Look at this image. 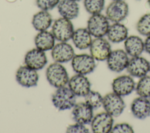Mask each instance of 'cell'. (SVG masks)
Listing matches in <instances>:
<instances>
[{
	"instance_id": "cell-18",
	"label": "cell",
	"mask_w": 150,
	"mask_h": 133,
	"mask_svg": "<svg viewBox=\"0 0 150 133\" xmlns=\"http://www.w3.org/2000/svg\"><path fill=\"white\" fill-rule=\"evenodd\" d=\"M131 110L133 115L139 120H144L150 116V101L146 98L139 97L132 102Z\"/></svg>"
},
{
	"instance_id": "cell-37",
	"label": "cell",
	"mask_w": 150,
	"mask_h": 133,
	"mask_svg": "<svg viewBox=\"0 0 150 133\" xmlns=\"http://www.w3.org/2000/svg\"><path fill=\"white\" fill-rule=\"evenodd\" d=\"M149 73H150V66H149Z\"/></svg>"
},
{
	"instance_id": "cell-6",
	"label": "cell",
	"mask_w": 150,
	"mask_h": 133,
	"mask_svg": "<svg viewBox=\"0 0 150 133\" xmlns=\"http://www.w3.org/2000/svg\"><path fill=\"white\" fill-rule=\"evenodd\" d=\"M71 66L76 73L86 75L94 71L96 67L95 59L91 55L76 54L71 60Z\"/></svg>"
},
{
	"instance_id": "cell-36",
	"label": "cell",
	"mask_w": 150,
	"mask_h": 133,
	"mask_svg": "<svg viewBox=\"0 0 150 133\" xmlns=\"http://www.w3.org/2000/svg\"><path fill=\"white\" fill-rule=\"evenodd\" d=\"M113 1H122V0H113Z\"/></svg>"
},
{
	"instance_id": "cell-8",
	"label": "cell",
	"mask_w": 150,
	"mask_h": 133,
	"mask_svg": "<svg viewBox=\"0 0 150 133\" xmlns=\"http://www.w3.org/2000/svg\"><path fill=\"white\" fill-rule=\"evenodd\" d=\"M90 50L91 56L98 61L107 60L111 52L110 43L103 37H96L93 40Z\"/></svg>"
},
{
	"instance_id": "cell-26",
	"label": "cell",
	"mask_w": 150,
	"mask_h": 133,
	"mask_svg": "<svg viewBox=\"0 0 150 133\" xmlns=\"http://www.w3.org/2000/svg\"><path fill=\"white\" fill-rule=\"evenodd\" d=\"M105 0H84L86 10L90 14L100 13L104 9Z\"/></svg>"
},
{
	"instance_id": "cell-16",
	"label": "cell",
	"mask_w": 150,
	"mask_h": 133,
	"mask_svg": "<svg viewBox=\"0 0 150 133\" xmlns=\"http://www.w3.org/2000/svg\"><path fill=\"white\" fill-rule=\"evenodd\" d=\"M51 55L56 62L66 63L71 60L75 54L74 49L70 44L61 42L53 47Z\"/></svg>"
},
{
	"instance_id": "cell-12",
	"label": "cell",
	"mask_w": 150,
	"mask_h": 133,
	"mask_svg": "<svg viewBox=\"0 0 150 133\" xmlns=\"http://www.w3.org/2000/svg\"><path fill=\"white\" fill-rule=\"evenodd\" d=\"M17 82L23 87H31L37 86L39 76L36 70L28 66H21L16 73Z\"/></svg>"
},
{
	"instance_id": "cell-4",
	"label": "cell",
	"mask_w": 150,
	"mask_h": 133,
	"mask_svg": "<svg viewBox=\"0 0 150 133\" xmlns=\"http://www.w3.org/2000/svg\"><path fill=\"white\" fill-rule=\"evenodd\" d=\"M74 27L72 22L69 19L60 18L54 21L52 29V32L55 39L59 41L66 42L72 38L74 33Z\"/></svg>"
},
{
	"instance_id": "cell-27",
	"label": "cell",
	"mask_w": 150,
	"mask_h": 133,
	"mask_svg": "<svg viewBox=\"0 0 150 133\" xmlns=\"http://www.w3.org/2000/svg\"><path fill=\"white\" fill-rule=\"evenodd\" d=\"M137 31L142 35H150V13H146L138 20L136 25Z\"/></svg>"
},
{
	"instance_id": "cell-2",
	"label": "cell",
	"mask_w": 150,
	"mask_h": 133,
	"mask_svg": "<svg viewBox=\"0 0 150 133\" xmlns=\"http://www.w3.org/2000/svg\"><path fill=\"white\" fill-rule=\"evenodd\" d=\"M76 95L65 86L58 88L52 96V103L59 110H70L76 104Z\"/></svg>"
},
{
	"instance_id": "cell-13",
	"label": "cell",
	"mask_w": 150,
	"mask_h": 133,
	"mask_svg": "<svg viewBox=\"0 0 150 133\" xmlns=\"http://www.w3.org/2000/svg\"><path fill=\"white\" fill-rule=\"evenodd\" d=\"M69 88L78 97H85L90 91L91 84L84 75L77 74L71 77L68 82Z\"/></svg>"
},
{
	"instance_id": "cell-15",
	"label": "cell",
	"mask_w": 150,
	"mask_h": 133,
	"mask_svg": "<svg viewBox=\"0 0 150 133\" xmlns=\"http://www.w3.org/2000/svg\"><path fill=\"white\" fill-rule=\"evenodd\" d=\"M93 108L86 102L76 104L72 111L73 118L77 123L88 124L91 123L93 118Z\"/></svg>"
},
{
	"instance_id": "cell-10",
	"label": "cell",
	"mask_w": 150,
	"mask_h": 133,
	"mask_svg": "<svg viewBox=\"0 0 150 133\" xmlns=\"http://www.w3.org/2000/svg\"><path fill=\"white\" fill-rule=\"evenodd\" d=\"M113 117L107 112H102L95 115L91 122V130L94 133L110 132L113 125Z\"/></svg>"
},
{
	"instance_id": "cell-31",
	"label": "cell",
	"mask_w": 150,
	"mask_h": 133,
	"mask_svg": "<svg viewBox=\"0 0 150 133\" xmlns=\"http://www.w3.org/2000/svg\"><path fill=\"white\" fill-rule=\"evenodd\" d=\"M88 132V129L84 125L77 122L74 125H70L69 127H67L66 130V132L69 133H87Z\"/></svg>"
},
{
	"instance_id": "cell-25",
	"label": "cell",
	"mask_w": 150,
	"mask_h": 133,
	"mask_svg": "<svg viewBox=\"0 0 150 133\" xmlns=\"http://www.w3.org/2000/svg\"><path fill=\"white\" fill-rule=\"evenodd\" d=\"M136 92L139 97H150V76L141 77L136 86Z\"/></svg>"
},
{
	"instance_id": "cell-5",
	"label": "cell",
	"mask_w": 150,
	"mask_h": 133,
	"mask_svg": "<svg viewBox=\"0 0 150 133\" xmlns=\"http://www.w3.org/2000/svg\"><path fill=\"white\" fill-rule=\"evenodd\" d=\"M103 106L105 112L112 117H117L122 113L125 104L121 96L113 92L103 97Z\"/></svg>"
},
{
	"instance_id": "cell-19",
	"label": "cell",
	"mask_w": 150,
	"mask_h": 133,
	"mask_svg": "<svg viewBox=\"0 0 150 133\" xmlns=\"http://www.w3.org/2000/svg\"><path fill=\"white\" fill-rule=\"evenodd\" d=\"M57 9L62 17L70 20L77 18L79 13V6L74 0H60Z\"/></svg>"
},
{
	"instance_id": "cell-22",
	"label": "cell",
	"mask_w": 150,
	"mask_h": 133,
	"mask_svg": "<svg viewBox=\"0 0 150 133\" xmlns=\"http://www.w3.org/2000/svg\"><path fill=\"white\" fill-rule=\"evenodd\" d=\"M55 39L52 32L43 30L37 34L35 38V43L37 49L45 52L53 49L54 46Z\"/></svg>"
},
{
	"instance_id": "cell-9",
	"label": "cell",
	"mask_w": 150,
	"mask_h": 133,
	"mask_svg": "<svg viewBox=\"0 0 150 133\" xmlns=\"http://www.w3.org/2000/svg\"><path fill=\"white\" fill-rule=\"evenodd\" d=\"M127 54L126 52L121 49L111 51L107 59L109 69L112 71L119 73L126 69L129 62Z\"/></svg>"
},
{
	"instance_id": "cell-11",
	"label": "cell",
	"mask_w": 150,
	"mask_h": 133,
	"mask_svg": "<svg viewBox=\"0 0 150 133\" xmlns=\"http://www.w3.org/2000/svg\"><path fill=\"white\" fill-rule=\"evenodd\" d=\"M149 62L142 57H132L129 60L127 70L130 76L135 77H142L149 71Z\"/></svg>"
},
{
	"instance_id": "cell-24",
	"label": "cell",
	"mask_w": 150,
	"mask_h": 133,
	"mask_svg": "<svg viewBox=\"0 0 150 133\" xmlns=\"http://www.w3.org/2000/svg\"><path fill=\"white\" fill-rule=\"evenodd\" d=\"M52 17L46 11H41L33 16L32 23L34 28L38 31L46 30L52 25Z\"/></svg>"
},
{
	"instance_id": "cell-14",
	"label": "cell",
	"mask_w": 150,
	"mask_h": 133,
	"mask_svg": "<svg viewBox=\"0 0 150 133\" xmlns=\"http://www.w3.org/2000/svg\"><path fill=\"white\" fill-rule=\"evenodd\" d=\"M112 88L114 93L122 97L131 94L135 88V84L130 76L122 75L112 81Z\"/></svg>"
},
{
	"instance_id": "cell-20",
	"label": "cell",
	"mask_w": 150,
	"mask_h": 133,
	"mask_svg": "<svg viewBox=\"0 0 150 133\" xmlns=\"http://www.w3.org/2000/svg\"><path fill=\"white\" fill-rule=\"evenodd\" d=\"M128 34V29L124 25L120 22H115L110 25L107 36L111 42L120 43L127 38Z\"/></svg>"
},
{
	"instance_id": "cell-3",
	"label": "cell",
	"mask_w": 150,
	"mask_h": 133,
	"mask_svg": "<svg viewBox=\"0 0 150 133\" xmlns=\"http://www.w3.org/2000/svg\"><path fill=\"white\" fill-rule=\"evenodd\" d=\"M109 27V20L100 13L92 15L87 21V29L95 37H103L107 35Z\"/></svg>"
},
{
	"instance_id": "cell-7",
	"label": "cell",
	"mask_w": 150,
	"mask_h": 133,
	"mask_svg": "<svg viewBox=\"0 0 150 133\" xmlns=\"http://www.w3.org/2000/svg\"><path fill=\"white\" fill-rule=\"evenodd\" d=\"M128 12V5L124 0L113 1L107 6L105 16L114 23L120 22L127 16Z\"/></svg>"
},
{
	"instance_id": "cell-33",
	"label": "cell",
	"mask_w": 150,
	"mask_h": 133,
	"mask_svg": "<svg viewBox=\"0 0 150 133\" xmlns=\"http://www.w3.org/2000/svg\"><path fill=\"white\" fill-rule=\"evenodd\" d=\"M148 5H149V6H150V0H148Z\"/></svg>"
},
{
	"instance_id": "cell-21",
	"label": "cell",
	"mask_w": 150,
	"mask_h": 133,
	"mask_svg": "<svg viewBox=\"0 0 150 133\" xmlns=\"http://www.w3.org/2000/svg\"><path fill=\"white\" fill-rule=\"evenodd\" d=\"M124 47L128 54L132 57L138 56L144 50V42L138 36H129L124 40Z\"/></svg>"
},
{
	"instance_id": "cell-1",
	"label": "cell",
	"mask_w": 150,
	"mask_h": 133,
	"mask_svg": "<svg viewBox=\"0 0 150 133\" xmlns=\"http://www.w3.org/2000/svg\"><path fill=\"white\" fill-rule=\"evenodd\" d=\"M46 76L49 83L57 88L65 86L69 81L65 67L58 62L52 63L46 69Z\"/></svg>"
},
{
	"instance_id": "cell-23",
	"label": "cell",
	"mask_w": 150,
	"mask_h": 133,
	"mask_svg": "<svg viewBox=\"0 0 150 133\" xmlns=\"http://www.w3.org/2000/svg\"><path fill=\"white\" fill-rule=\"evenodd\" d=\"M71 39L75 46L80 50L90 47L92 42L91 35L86 28H79L74 30Z\"/></svg>"
},
{
	"instance_id": "cell-35",
	"label": "cell",
	"mask_w": 150,
	"mask_h": 133,
	"mask_svg": "<svg viewBox=\"0 0 150 133\" xmlns=\"http://www.w3.org/2000/svg\"><path fill=\"white\" fill-rule=\"evenodd\" d=\"M148 100H149V101H150V97H149V98H148Z\"/></svg>"
},
{
	"instance_id": "cell-34",
	"label": "cell",
	"mask_w": 150,
	"mask_h": 133,
	"mask_svg": "<svg viewBox=\"0 0 150 133\" xmlns=\"http://www.w3.org/2000/svg\"><path fill=\"white\" fill-rule=\"evenodd\" d=\"M74 1H81V0H74Z\"/></svg>"
},
{
	"instance_id": "cell-28",
	"label": "cell",
	"mask_w": 150,
	"mask_h": 133,
	"mask_svg": "<svg viewBox=\"0 0 150 133\" xmlns=\"http://www.w3.org/2000/svg\"><path fill=\"white\" fill-rule=\"evenodd\" d=\"M84 97L86 103L93 109L98 108L103 105V97L97 91L90 90Z\"/></svg>"
},
{
	"instance_id": "cell-32",
	"label": "cell",
	"mask_w": 150,
	"mask_h": 133,
	"mask_svg": "<svg viewBox=\"0 0 150 133\" xmlns=\"http://www.w3.org/2000/svg\"><path fill=\"white\" fill-rule=\"evenodd\" d=\"M144 50L150 54V35L146 37L144 42Z\"/></svg>"
},
{
	"instance_id": "cell-17",
	"label": "cell",
	"mask_w": 150,
	"mask_h": 133,
	"mask_svg": "<svg viewBox=\"0 0 150 133\" xmlns=\"http://www.w3.org/2000/svg\"><path fill=\"white\" fill-rule=\"evenodd\" d=\"M47 63V60L44 51L37 48L28 51L25 56V64L35 70L42 69Z\"/></svg>"
},
{
	"instance_id": "cell-29",
	"label": "cell",
	"mask_w": 150,
	"mask_h": 133,
	"mask_svg": "<svg viewBox=\"0 0 150 133\" xmlns=\"http://www.w3.org/2000/svg\"><path fill=\"white\" fill-rule=\"evenodd\" d=\"M60 0H36L37 6L42 11H47L53 9L58 5Z\"/></svg>"
},
{
	"instance_id": "cell-30",
	"label": "cell",
	"mask_w": 150,
	"mask_h": 133,
	"mask_svg": "<svg viewBox=\"0 0 150 133\" xmlns=\"http://www.w3.org/2000/svg\"><path fill=\"white\" fill-rule=\"evenodd\" d=\"M112 133H132L134 129L128 123H120L114 125L111 132Z\"/></svg>"
}]
</instances>
